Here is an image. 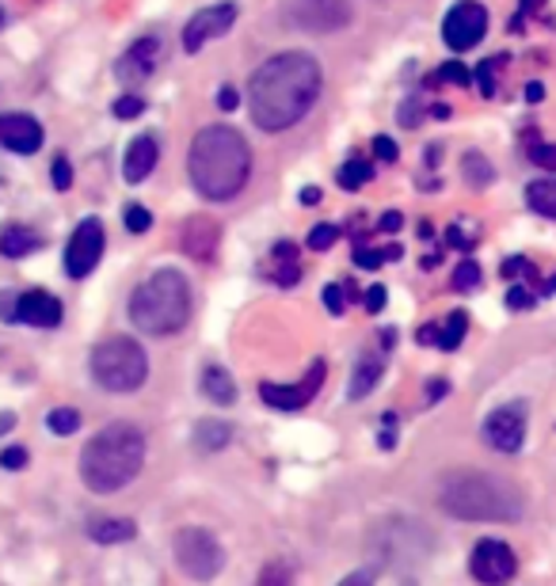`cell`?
Instances as JSON below:
<instances>
[{"mask_svg": "<svg viewBox=\"0 0 556 586\" xmlns=\"http://www.w3.org/2000/svg\"><path fill=\"white\" fill-rule=\"evenodd\" d=\"M190 317V286L179 271L161 267L138 283L130 294V320L138 332L149 335H176Z\"/></svg>", "mask_w": 556, "mask_h": 586, "instance_id": "5b68a950", "label": "cell"}, {"mask_svg": "<svg viewBox=\"0 0 556 586\" xmlns=\"http://www.w3.org/2000/svg\"><path fill=\"white\" fill-rule=\"evenodd\" d=\"M339 586H373V572H370V567H362V572H351Z\"/></svg>", "mask_w": 556, "mask_h": 586, "instance_id": "db71d44e", "label": "cell"}, {"mask_svg": "<svg viewBox=\"0 0 556 586\" xmlns=\"http://www.w3.org/2000/svg\"><path fill=\"white\" fill-rule=\"evenodd\" d=\"M373 152H378V160H389V164H393V160L401 157L396 141H393V138H385V134H378V138H373Z\"/></svg>", "mask_w": 556, "mask_h": 586, "instance_id": "b9f144b4", "label": "cell"}, {"mask_svg": "<svg viewBox=\"0 0 556 586\" xmlns=\"http://www.w3.org/2000/svg\"><path fill=\"white\" fill-rule=\"evenodd\" d=\"M465 332H468V317L462 309L457 312H450V320L442 324V332H439V347L442 351H457L462 347V340H465Z\"/></svg>", "mask_w": 556, "mask_h": 586, "instance_id": "4316f807", "label": "cell"}, {"mask_svg": "<svg viewBox=\"0 0 556 586\" xmlns=\"http://www.w3.org/2000/svg\"><path fill=\"white\" fill-rule=\"evenodd\" d=\"M526 157L534 160L537 168H545V172H556V146H545V141L542 146H530Z\"/></svg>", "mask_w": 556, "mask_h": 586, "instance_id": "74e56055", "label": "cell"}, {"mask_svg": "<svg viewBox=\"0 0 556 586\" xmlns=\"http://www.w3.org/2000/svg\"><path fill=\"white\" fill-rule=\"evenodd\" d=\"M473 286H480V267H476L473 260L457 263L454 267V290H473Z\"/></svg>", "mask_w": 556, "mask_h": 586, "instance_id": "d6a6232c", "label": "cell"}, {"mask_svg": "<svg viewBox=\"0 0 556 586\" xmlns=\"http://www.w3.org/2000/svg\"><path fill=\"white\" fill-rule=\"evenodd\" d=\"M187 175L206 203H229L244 191L252 175V149L241 130L218 123L202 126L190 141Z\"/></svg>", "mask_w": 556, "mask_h": 586, "instance_id": "7a4b0ae2", "label": "cell"}, {"mask_svg": "<svg viewBox=\"0 0 556 586\" xmlns=\"http://www.w3.org/2000/svg\"><path fill=\"white\" fill-rule=\"evenodd\" d=\"M324 88V73L313 54L286 50L252 73L248 80V111L252 123L267 134H282L298 126L313 111L316 95Z\"/></svg>", "mask_w": 556, "mask_h": 586, "instance_id": "6da1fadb", "label": "cell"}, {"mask_svg": "<svg viewBox=\"0 0 556 586\" xmlns=\"http://www.w3.org/2000/svg\"><path fill=\"white\" fill-rule=\"evenodd\" d=\"M50 183H54L58 191H69V187H73V164H69L66 157H58V160L50 164Z\"/></svg>", "mask_w": 556, "mask_h": 586, "instance_id": "d590c367", "label": "cell"}, {"mask_svg": "<svg viewBox=\"0 0 556 586\" xmlns=\"http://www.w3.org/2000/svg\"><path fill=\"white\" fill-rule=\"evenodd\" d=\"M381 347H396V328H385V335H381Z\"/></svg>", "mask_w": 556, "mask_h": 586, "instance_id": "94428289", "label": "cell"}, {"mask_svg": "<svg viewBox=\"0 0 556 586\" xmlns=\"http://www.w3.org/2000/svg\"><path fill=\"white\" fill-rule=\"evenodd\" d=\"M275 278H278V283H282V286H293V283H298V278H301V267H298V263H282Z\"/></svg>", "mask_w": 556, "mask_h": 586, "instance_id": "816d5d0a", "label": "cell"}, {"mask_svg": "<svg viewBox=\"0 0 556 586\" xmlns=\"http://www.w3.org/2000/svg\"><path fill=\"white\" fill-rule=\"evenodd\" d=\"M435 80H450V84H468L473 77H468V69L462 66V61H447V66L439 69V77H435Z\"/></svg>", "mask_w": 556, "mask_h": 586, "instance_id": "60d3db41", "label": "cell"}, {"mask_svg": "<svg viewBox=\"0 0 556 586\" xmlns=\"http://www.w3.org/2000/svg\"><path fill=\"white\" fill-rule=\"evenodd\" d=\"M530 271H534V263L522 260V255H514V260L503 263V275H507V278H522V275H530Z\"/></svg>", "mask_w": 556, "mask_h": 586, "instance_id": "bcb514c9", "label": "cell"}, {"mask_svg": "<svg viewBox=\"0 0 556 586\" xmlns=\"http://www.w3.org/2000/svg\"><path fill=\"white\" fill-rule=\"evenodd\" d=\"M484 438H488V446L499 449V453H519L522 441H526V412H522V404L496 407V412L484 420Z\"/></svg>", "mask_w": 556, "mask_h": 586, "instance_id": "4fadbf2b", "label": "cell"}, {"mask_svg": "<svg viewBox=\"0 0 556 586\" xmlns=\"http://www.w3.org/2000/svg\"><path fill=\"white\" fill-rule=\"evenodd\" d=\"M256 586H293V572L286 564H267Z\"/></svg>", "mask_w": 556, "mask_h": 586, "instance_id": "e575fe53", "label": "cell"}, {"mask_svg": "<svg viewBox=\"0 0 556 586\" xmlns=\"http://www.w3.org/2000/svg\"><path fill=\"white\" fill-rule=\"evenodd\" d=\"M141 111H146V100H141V95H118V100L111 103V115L123 118V123L126 118H138Z\"/></svg>", "mask_w": 556, "mask_h": 586, "instance_id": "f546056e", "label": "cell"}, {"mask_svg": "<svg viewBox=\"0 0 556 586\" xmlns=\"http://www.w3.org/2000/svg\"><path fill=\"white\" fill-rule=\"evenodd\" d=\"M218 107H221V111H236V107H241V92H236L233 84H225V88L218 92Z\"/></svg>", "mask_w": 556, "mask_h": 586, "instance_id": "7dc6e473", "label": "cell"}, {"mask_svg": "<svg viewBox=\"0 0 556 586\" xmlns=\"http://www.w3.org/2000/svg\"><path fill=\"white\" fill-rule=\"evenodd\" d=\"M439 507L462 521H519L526 499L511 480L480 469H462L442 480Z\"/></svg>", "mask_w": 556, "mask_h": 586, "instance_id": "277c9868", "label": "cell"}, {"mask_svg": "<svg viewBox=\"0 0 556 586\" xmlns=\"http://www.w3.org/2000/svg\"><path fill=\"white\" fill-rule=\"evenodd\" d=\"M339 240V229L336 225H316L313 232H309V248H313V252H328L332 244H336Z\"/></svg>", "mask_w": 556, "mask_h": 586, "instance_id": "836d02e7", "label": "cell"}, {"mask_svg": "<svg viewBox=\"0 0 556 586\" xmlns=\"http://www.w3.org/2000/svg\"><path fill=\"white\" fill-rule=\"evenodd\" d=\"M12 427H15V415L12 412H0V435H8Z\"/></svg>", "mask_w": 556, "mask_h": 586, "instance_id": "91938a15", "label": "cell"}, {"mask_svg": "<svg viewBox=\"0 0 556 586\" xmlns=\"http://www.w3.org/2000/svg\"><path fill=\"white\" fill-rule=\"evenodd\" d=\"M545 0H522V8H526V12H534V8H542Z\"/></svg>", "mask_w": 556, "mask_h": 586, "instance_id": "e7e4bbea", "label": "cell"}, {"mask_svg": "<svg viewBox=\"0 0 556 586\" xmlns=\"http://www.w3.org/2000/svg\"><path fill=\"white\" fill-rule=\"evenodd\" d=\"M233 441V427L221 420H202L195 427V449L198 453H221Z\"/></svg>", "mask_w": 556, "mask_h": 586, "instance_id": "603a6c76", "label": "cell"}, {"mask_svg": "<svg viewBox=\"0 0 556 586\" xmlns=\"http://www.w3.org/2000/svg\"><path fill=\"white\" fill-rule=\"evenodd\" d=\"M507 305H511V309H530V305H534V294L526 290V286H511V294H507Z\"/></svg>", "mask_w": 556, "mask_h": 586, "instance_id": "f6af8a7d", "label": "cell"}, {"mask_svg": "<svg viewBox=\"0 0 556 586\" xmlns=\"http://www.w3.org/2000/svg\"><path fill=\"white\" fill-rule=\"evenodd\" d=\"M149 441L134 423H107L81 453V480L95 495L123 492L146 469Z\"/></svg>", "mask_w": 556, "mask_h": 586, "instance_id": "3957f363", "label": "cell"}, {"mask_svg": "<svg viewBox=\"0 0 556 586\" xmlns=\"http://www.w3.org/2000/svg\"><path fill=\"white\" fill-rule=\"evenodd\" d=\"M385 260H389V255H385V248H381V252H373V248H362V244L355 248V263H359L362 271H378Z\"/></svg>", "mask_w": 556, "mask_h": 586, "instance_id": "f35d334b", "label": "cell"}, {"mask_svg": "<svg viewBox=\"0 0 556 586\" xmlns=\"http://www.w3.org/2000/svg\"><path fill=\"white\" fill-rule=\"evenodd\" d=\"M157 58H161V38H157V35L138 38V43H134L130 50H126L123 58H118L115 77L123 80L126 88L146 84V80L157 73Z\"/></svg>", "mask_w": 556, "mask_h": 586, "instance_id": "2e32d148", "label": "cell"}, {"mask_svg": "<svg viewBox=\"0 0 556 586\" xmlns=\"http://www.w3.org/2000/svg\"><path fill=\"white\" fill-rule=\"evenodd\" d=\"M526 206L542 218L556 221V180H537L526 187Z\"/></svg>", "mask_w": 556, "mask_h": 586, "instance_id": "d4e9b609", "label": "cell"}, {"mask_svg": "<svg viewBox=\"0 0 556 586\" xmlns=\"http://www.w3.org/2000/svg\"><path fill=\"white\" fill-rule=\"evenodd\" d=\"M301 203H305V206H316V203H321V191H316V187H305V191H301Z\"/></svg>", "mask_w": 556, "mask_h": 586, "instance_id": "680465c9", "label": "cell"}, {"mask_svg": "<svg viewBox=\"0 0 556 586\" xmlns=\"http://www.w3.org/2000/svg\"><path fill=\"white\" fill-rule=\"evenodd\" d=\"M0 27H4V12H0Z\"/></svg>", "mask_w": 556, "mask_h": 586, "instance_id": "03108f58", "label": "cell"}, {"mask_svg": "<svg viewBox=\"0 0 556 586\" xmlns=\"http://www.w3.org/2000/svg\"><path fill=\"white\" fill-rule=\"evenodd\" d=\"M202 397L210 400V404H221V407L236 404V384H233V377H229L221 366H206V369H202Z\"/></svg>", "mask_w": 556, "mask_h": 586, "instance_id": "44dd1931", "label": "cell"}, {"mask_svg": "<svg viewBox=\"0 0 556 586\" xmlns=\"http://www.w3.org/2000/svg\"><path fill=\"white\" fill-rule=\"evenodd\" d=\"M27 461H31V453L23 446H8V449H0V464L4 469H12V472H20V469H27Z\"/></svg>", "mask_w": 556, "mask_h": 586, "instance_id": "8d00e7d4", "label": "cell"}, {"mask_svg": "<svg viewBox=\"0 0 556 586\" xmlns=\"http://www.w3.org/2000/svg\"><path fill=\"white\" fill-rule=\"evenodd\" d=\"M447 392H450V381H442V377H439V381H431V384H427V404H439Z\"/></svg>", "mask_w": 556, "mask_h": 586, "instance_id": "f5cc1de1", "label": "cell"}, {"mask_svg": "<svg viewBox=\"0 0 556 586\" xmlns=\"http://www.w3.org/2000/svg\"><path fill=\"white\" fill-rule=\"evenodd\" d=\"M172 549H176L179 572L190 575L195 583H213L221 575V567H225V549H221L218 537L202 526L179 529L176 541H172Z\"/></svg>", "mask_w": 556, "mask_h": 586, "instance_id": "52a82bcc", "label": "cell"}, {"mask_svg": "<svg viewBox=\"0 0 556 586\" xmlns=\"http://www.w3.org/2000/svg\"><path fill=\"white\" fill-rule=\"evenodd\" d=\"M100 260H103V225L100 218H84L66 244V275L89 278Z\"/></svg>", "mask_w": 556, "mask_h": 586, "instance_id": "7c38bea8", "label": "cell"}, {"mask_svg": "<svg viewBox=\"0 0 556 586\" xmlns=\"http://www.w3.org/2000/svg\"><path fill=\"white\" fill-rule=\"evenodd\" d=\"M290 23L309 35L344 31L351 23V4L347 0H290Z\"/></svg>", "mask_w": 556, "mask_h": 586, "instance_id": "9c48e42d", "label": "cell"}, {"mask_svg": "<svg viewBox=\"0 0 556 586\" xmlns=\"http://www.w3.org/2000/svg\"><path fill=\"white\" fill-rule=\"evenodd\" d=\"M43 126H38V118L23 115V111H8V115H0V146L8 152H15V157H35L38 149H43Z\"/></svg>", "mask_w": 556, "mask_h": 586, "instance_id": "9a60e30c", "label": "cell"}, {"mask_svg": "<svg viewBox=\"0 0 556 586\" xmlns=\"http://www.w3.org/2000/svg\"><path fill=\"white\" fill-rule=\"evenodd\" d=\"M542 294H545V297H549V294H556V275L549 278V283H545V286H542Z\"/></svg>", "mask_w": 556, "mask_h": 586, "instance_id": "be15d7a7", "label": "cell"}, {"mask_svg": "<svg viewBox=\"0 0 556 586\" xmlns=\"http://www.w3.org/2000/svg\"><path fill=\"white\" fill-rule=\"evenodd\" d=\"M0 320H8V324H15V320H20V294L0 290Z\"/></svg>", "mask_w": 556, "mask_h": 586, "instance_id": "ab89813d", "label": "cell"}, {"mask_svg": "<svg viewBox=\"0 0 556 586\" xmlns=\"http://www.w3.org/2000/svg\"><path fill=\"white\" fill-rule=\"evenodd\" d=\"M378 446H381V449H393V446H396V427H385V430H381Z\"/></svg>", "mask_w": 556, "mask_h": 586, "instance_id": "9f6ffc18", "label": "cell"}, {"mask_svg": "<svg viewBox=\"0 0 556 586\" xmlns=\"http://www.w3.org/2000/svg\"><path fill=\"white\" fill-rule=\"evenodd\" d=\"M126 229H130V232H149V229H153V214H149L141 203H130V206H126Z\"/></svg>", "mask_w": 556, "mask_h": 586, "instance_id": "1f68e13d", "label": "cell"}, {"mask_svg": "<svg viewBox=\"0 0 556 586\" xmlns=\"http://www.w3.org/2000/svg\"><path fill=\"white\" fill-rule=\"evenodd\" d=\"M236 15H241V8H236L233 0H221V4L198 8V12L187 20V27H184V50L187 54H198L206 43L229 35V27L236 23Z\"/></svg>", "mask_w": 556, "mask_h": 586, "instance_id": "30bf717a", "label": "cell"}, {"mask_svg": "<svg viewBox=\"0 0 556 586\" xmlns=\"http://www.w3.org/2000/svg\"><path fill=\"white\" fill-rule=\"evenodd\" d=\"M545 88L542 84H526V103H542Z\"/></svg>", "mask_w": 556, "mask_h": 586, "instance_id": "6f0895ef", "label": "cell"}, {"mask_svg": "<svg viewBox=\"0 0 556 586\" xmlns=\"http://www.w3.org/2000/svg\"><path fill=\"white\" fill-rule=\"evenodd\" d=\"M385 301H389L385 286H370V290L362 294V305H367V312H381V309H385Z\"/></svg>", "mask_w": 556, "mask_h": 586, "instance_id": "ee69618b", "label": "cell"}, {"mask_svg": "<svg viewBox=\"0 0 556 586\" xmlns=\"http://www.w3.org/2000/svg\"><path fill=\"white\" fill-rule=\"evenodd\" d=\"M46 427H50V435H77L81 430V412L77 407H54L50 415H46Z\"/></svg>", "mask_w": 556, "mask_h": 586, "instance_id": "f1b7e54d", "label": "cell"}, {"mask_svg": "<svg viewBox=\"0 0 556 586\" xmlns=\"http://www.w3.org/2000/svg\"><path fill=\"white\" fill-rule=\"evenodd\" d=\"M89 363H92L95 384L107 392H118V397L138 392L149 377L146 351H141V343L130 340V335H107L103 343H95Z\"/></svg>", "mask_w": 556, "mask_h": 586, "instance_id": "8992f818", "label": "cell"}, {"mask_svg": "<svg viewBox=\"0 0 556 586\" xmlns=\"http://www.w3.org/2000/svg\"><path fill=\"white\" fill-rule=\"evenodd\" d=\"M336 180H339V187H344V191H359V187H367V183L373 180V164H370V160H362V157H351L336 172Z\"/></svg>", "mask_w": 556, "mask_h": 586, "instance_id": "484cf974", "label": "cell"}, {"mask_svg": "<svg viewBox=\"0 0 556 586\" xmlns=\"http://www.w3.org/2000/svg\"><path fill=\"white\" fill-rule=\"evenodd\" d=\"M462 172H465V180L473 183L476 191L480 187H488L491 180H496V172H491V164L480 157V152H465V160H462Z\"/></svg>", "mask_w": 556, "mask_h": 586, "instance_id": "83f0119b", "label": "cell"}, {"mask_svg": "<svg viewBox=\"0 0 556 586\" xmlns=\"http://www.w3.org/2000/svg\"><path fill=\"white\" fill-rule=\"evenodd\" d=\"M507 58H488L480 69H476V84H480V95H496V69L503 66Z\"/></svg>", "mask_w": 556, "mask_h": 586, "instance_id": "4dcf8cb0", "label": "cell"}, {"mask_svg": "<svg viewBox=\"0 0 556 586\" xmlns=\"http://www.w3.org/2000/svg\"><path fill=\"white\" fill-rule=\"evenodd\" d=\"M431 115L435 118H450V107H447V103H439V107H431Z\"/></svg>", "mask_w": 556, "mask_h": 586, "instance_id": "6125c7cd", "label": "cell"}, {"mask_svg": "<svg viewBox=\"0 0 556 586\" xmlns=\"http://www.w3.org/2000/svg\"><path fill=\"white\" fill-rule=\"evenodd\" d=\"M43 248V240H38V232H31L27 225H8V229H0V255H8V260H23V255L38 252Z\"/></svg>", "mask_w": 556, "mask_h": 586, "instance_id": "ffe728a7", "label": "cell"}, {"mask_svg": "<svg viewBox=\"0 0 556 586\" xmlns=\"http://www.w3.org/2000/svg\"><path fill=\"white\" fill-rule=\"evenodd\" d=\"M157 160H161V149H157L153 134H141V138H134L130 149H126V160H123V180L126 183H146L149 175H153Z\"/></svg>", "mask_w": 556, "mask_h": 586, "instance_id": "ac0fdd59", "label": "cell"}, {"mask_svg": "<svg viewBox=\"0 0 556 586\" xmlns=\"http://www.w3.org/2000/svg\"><path fill=\"white\" fill-rule=\"evenodd\" d=\"M378 225H381V232H396V229L404 225V214H401V210H389Z\"/></svg>", "mask_w": 556, "mask_h": 586, "instance_id": "11a10c76", "label": "cell"}, {"mask_svg": "<svg viewBox=\"0 0 556 586\" xmlns=\"http://www.w3.org/2000/svg\"><path fill=\"white\" fill-rule=\"evenodd\" d=\"M324 309H328L332 317H339V312L347 309V301H344V290H339V286H324Z\"/></svg>", "mask_w": 556, "mask_h": 586, "instance_id": "7bdbcfd3", "label": "cell"}, {"mask_svg": "<svg viewBox=\"0 0 556 586\" xmlns=\"http://www.w3.org/2000/svg\"><path fill=\"white\" fill-rule=\"evenodd\" d=\"M61 317H66V309H61V301L54 294L46 290H27L20 294V320L31 328H58Z\"/></svg>", "mask_w": 556, "mask_h": 586, "instance_id": "e0dca14e", "label": "cell"}, {"mask_svg": "<svg viewBox=\"0 0 556 586\" xmlns=\"http://www.w3.org/2000/svg\"><path fill=\"white\" fill-rule=\"evenodd\" d=\"M484 35H488V8L476 4V0L454 4L447 12V20H442V43H447L454 54L473 50Z\"/></svg>", "mask_w": 556, "mask_h": 586, "instance_id": "ba28073f", "label": "cell"}, {"mask_svg": "<svg viewBox=\"0 0 556 586\" xmlns=\"http://www.w3.org/2000/svg\"><path fill=\"white\" fill-rule=\"evenodd\" d=\"M439 332H442L439 324H424V328H419V335H416V343H419V347H439Z\"/></svg>", "mask_w": 556, "mask_h": 586, "instance_id": "681fc988", "label": "cell"}, {"mask_svg": "<svg viewBox=\"0 0 556 586\" xmlns=\"http://www.w3.org/2000/svg\"><path fill=\"white\" fill-rule=\"evenodd\" d=\"M218 221L213 218H190L184 225V232H179V240H184V252L190 255V260H213V252H218Z\"/></svg>", "mask_w": 556, "mask_h": 586, "instance_id": "d6986e66", "label": "cell"}, {"mask_svg": "<svg viewBox=\"0 0 556 586\" xmlns=\"http://www.w3.org/2000/svg\"><path fill=\"white\" fill-rule=\"evenodd\" d=\"M401 126H408V130L412 126H419V100H408L401 107Z\"/></svg>", "mask_w": 556, "mask_h": 586, "instance_id": "f907efd6", "label": "cell"}, {"mask_svg": "<svg viewBox=\"0 0 556 586\" xmlns=\"http://www.w3.org/2000/svg\"><path fill=\"white\" fill-rule=\"evenodd\" d=\"M134 533H138V526H134L130 518H92L89 521V537L95 544H123V541H134Z\"/></svg>", "mask_w": 556, "mask_h": 586, "instance_id": "7402d4cb", "label": "cell"}, {"mask_svg": "<svg viewBox=\"0 0 556 586\" xmlns=\"http://www.w3.org/2000/svg\"><path fill=\"white\" fill-rule=\"evenodd\" d=\"M468 572H473L476 583L499 586V583H507L514 572H519V560H514L511 544L488 537V541H476L473 556H468Z\"/></svg>", "mask_w": 556, "mask_h": 586, "instance_id": "8fae6325", "label": "cell"}, {"mask_svg": "<svg viewBox=\"0 0 556 586\" xmlns=\"http://www.w3.org/2000/svg\"><path fill=\"white\" fill-rule=\"evenodd\" d=\"M447 240H450V244H454V248H462V252H468V248L476 244L473 237H465V229H462V225H450V229H447Z\"/></svg>", "mask_w": 556, "mask_h": 586, "instance_id": "c3c4849f", "label": "cell"}, {"mask_svg": "<svg viewBox=\"0 0 556 586\" xmlns=\"http://www.w3.org/2000/svg\"><path fill=\"white\" fill-rule=\"evenodd\" d=\"M381 374H385V363H381V358H362V363L355 366V374H351V384H347V397H351V400L370 397V392L378 389Z\"/></svg>", "mask_w": 556, "mask_h": 586, "instance_id": "cb8c5ba5", "label": "cell"}, {"mask_svg": "<svg viewBox=\"0 0 556 586\" xmlns=\"http://www.w3.org/2000/svg\"><path fill=\"white\" fill-rule=\"evenodd\" d=\"M321 384H324V363L316 358L298 384H271L267 381V384H259V392H264V404L278 407V412H298V407H305L309 400L321 392Z\"/></svg>", "mask_w": 556, "mask_h": 586, "instance_id": "5bb4252c", "label": "cell"}]
</instances>
